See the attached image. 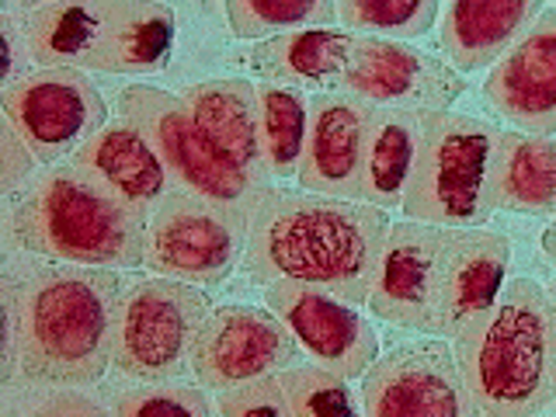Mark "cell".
Returning a JSON list of instances; mask_svg holds the SVG:
<instances>
[{
	"mask_svg": "<svg viewBox=\"0 0 556 417\" xmlns=\"http://www.w3.org/2000/svg\"><path fill=\"white\" fill-rule=\"evenodd\" d=\"M508 265L504 233L404 219L390 226L365 306L400 330L456 338L494 306Z\"/></svg>",
	"mask_w": 556,
	"mask_h": 417,
	"instance_id": "obj_1",
	"label": "cell"
},
{
	"mask_svg": "<svg viewBox=\"0 0 556 417\" xmlns=\"http://www.w3.org/2000/svg\"><path fill=\"white\" fill-rule=\"evenodd\" d=\"M390 226V208L268 185L251 208L240 268L257 286H317L362 306Z\"/></svg>",
	"mask_w": 556,
	"mask_h": 417,
	"instance_id": "obj_2",
	"label": "cell"
},
{
	"mask_svg": "<svg viewBox=\"0 0 556 417\" xmlns=\"http://www.w3.org/2000/svg\"><path fill=\"white\" fill-rule=\"evenodd\" d=\"M17 278V275H14ZM118 268L49 265L17 278V327L4 334L0 382L91 387L112 365Z\"/></svg>",
	"mask_w": 556,
	"mask_h": 417,
	"instance_id": "obj_3",
	"label": "cell"
},
{
	"mask_svg": "<svg viewBox=\"0 0 556 417\" xmlns=\"http://www.w3.org/2000/svg\"><path fill=\"white\" fill-rule=\"evenodd\" d=\"M17 248L91 268H139L147 254V216L118 202L74 161L49 164L8 205Z\"/></svg>",
	"mask_w": 556,
	"mask_h": 417,
	"instance_id": "obj_4",
	"label": "cell"
},
{
	"mask_svg": "<svg viewBox=\"0 0 556 417\" xmlns=\"http://www.w3.org/2000/svg\"><path fill=\"white\" fill-rule=\"evenodd\" d=\"M473 414L526 417L556 400L549 300L535 278L504 282L494 306L452 338Z\"/></svg>",
	"mask_w": 556,
	"mask_h": 417,
	"instance_id": "obj_5",
	"label": "cell"
},
{
	"mask_svg": "<svg viewBox=\"0 0 556 417\" xmlns=\"http://www.w3.org/2000/svg\"><path fill=\"white\" fill-rule=\"evenodd\" d=\"M25 35L39 66L147 77L167 70L178 14L161 0H56L28 11Z\"/></svg>",
	"mask_w": 556,
	"mask_h": 417,
	"instance_id": "obj_6",
	"label": "cell"
},
{
	"mask_svg": "<svg viewBox=\"0 0 556 417\" xmlns=\"http://www.w3.org/2000/svg\"><path fill=\"white\" fill-rule=\"evenodd\" d=\"M497 126L459 112H421V147L404 195V216L442 226H480L494 216L491 161Z\"/></svg>",
	"mask_w": 556,
	"mask_h": 417,
	"instance_id": "obj_7",
	"label": "cell"
},
{
	"mask_svg": "<svg viewBox=\"0 0 556 417\" xmlns=\"http://www.w3.org/2000/svg\"><path fill=\"white\" fill-rule=\"evenodd\" d=\"M118 112L164 156L174 188H185L191 195L251 219V208L268 185L243 174L202 132L181 94H167L150 84H129L118 91Z\"/></svg>",
	"mask_w": 556,
	"mask_h": 417,
	"instance_id": "obj_8",
	"label": "cell"
},
{
	"mask_svg": "<svg viewBox=\"0 0 556 417\" xmlns=\"http://www.w3.org/2000/svg\"><path fill=\"white\" fill-rule=\"evenodd\" d=\"M208 295L178 278L156 275L122 289L115 309L112 369L126 379H181L191 372L199 330L208 317Z\"/></svg>",
	"mask_w": 556,
	"mask_h": 417,
	"instance_id": "obj_9",
	"label": "cell"
},
{
	"mask_svg": "<svg viewBox=\"0 0 556 417\" xmlns=\"http://www.w3.org/2000/svg\"><path fill=\"white\" fill-rule=\"evenodd\" d=\"M243 243L248 219L174 188L147 216L143 268L191 286H219L243 261Z\"/></svg>",
	"mask_w": 556,
	"mask_h": 417,
	"instance_id": "obj_10",
	"label": "cell"
},
{
	"mask_svg": "<svg viewBox=\"0 0 556 417\" xmlns=\"http://www.w3.org/2000/svg\"><path fill=\"white\" fill-rule=\"evenodd\" d=\"M4 118L39 156V164H60L87 139L109 126V104L98 87L74 66H39L4 84Z\"/></svg>",
	"mask_w": 556,
	"mask_h": 417,
	"instance_id": "obj_11",
	"label": "cell"
},
{
	"mask_svg": "<svg viewBox=\"0 0 556 417\" xmlns=\"http://www.w3.org/2000/svg\"><path fill=\"white\" fill-rule=\"evenodd\" d=\"M300 344L275 309L223 303L208 309L191 352V376L199 387L223 393L240 382L275 376L300 362Z\"/></svg>",
	"mask_w": 556,
	"mask_h": 417,
	"instance_id": "obj_12",
	"label": "cell"
},
{
	"mask_svg": "<svg viewBox=\"0 0 556 417\" xmlns=\"http://www.w3.org/2000/svg\"><path fill=\"white\" fill-rule=\"evenodd\" d=\"M338 91L358 94L379 109L448 112L466 94V77L428 49L382 35H355Z\"/></svg>",
	"mask_w": 556,
	"mask_h": 417,
	"instance_id": "obj_13",
	"label": "cell"
},
{
	"mask_svg": "<svg viewBox=\"0 0 556 417\" xmlns=\"http://www.w3.org/2000/svg\"><path fill=\"white\" fill-rule=\"evenodd\" d=\"M369 417H463L473 414L448 338H421L393 348L362 376Z\"/></svg>",
	"mask_w": 556,
	"mask_h": 417,
	"instance_id": "obj_14",
	"label": "cell"
},
{
	"mask_svg": "<svg viewBox=\"0 0 556 417\" xmlns=\"http://www.w3.org/2000/svg\"><path fill=\"white\" fill-rule=\"evenodd\" d=\"M265 306L286 320L300 352L313 365H324L344 379H362L379 358L372 324L355 309V303L334 292L300 282H271L265 286Z\"/></svg>",
	"mask_w": 556,
	"mask_h": 417,
	"instance_id": "obj_15",
	"label": "cell"
},
{
	"mask_svg": "<svg viewBox=\"0 0 556 417\" xmlns=\"http://www.w3.org/2000/svg\"><path fill=\"white\" fill-rule=\"evenodd\" d=\"M379 104L348 91H317L309 98L306 153L295 181L300 188L338 199H358L365 147H369ZM362 202V199H358Z\"/></svg>",
	"mask_w": 556,
	"mask_h": 417,
	"instance_id": "obj_16",
	"label": "cell"
},
{
	"mask_svg": "<svg viewBox=\"0 0 556 417\" xmlns=\"http://www.w3.org/2000/svg\"><path fill=\"white\" fill-rule=\"evenodd\" d=\"M491 109L532 136H556V8L491 66L483 84Z\"/></svg>",
	"mask_w": 556,
	"mask_h": 417,
	"instance_id": "obj_17",
	"label": "cell"
},
{
	"mask_svg": "<svg viewBox=\"0 0 556 417\" xmlns=\"http://www.w3.org/2000/svg\"><path fill=\"white\" fill-rule=\"evenodd\" d=\"M74 164L139 216H150L174 191L164 156L126 118L87 139L74 153Z\"/></svg>",
	"mask_w": 556,
	"mask_h": 417,
	"instance_id": "obj_18",
	"label": "cell"
},
{
	"mask_svg": "<svg viewBox=\"0 0 556 417\" xmlns=\"http://www.w3.org/2000/svg\"><path fill=\"white\" fill-rule=\"evenodd\" d=\"M181 98L202 126V132L243 174H251L261 185H271V174L265 164V139H261L257 84L240 77H216V80L188 84Z\"/></svg>",
	"mask_w": 556,
	"mask_h": 417,
	"instance_id": "obj_19",
	"label": "cell"
},
{
	"mask_svg": "<svg viewBox=\"0 0 556 417\" xmlns=\"http://www.w3.org/2000/svg\"><path fill=\"white\" fill-rule=\"evenodd\" d=\"M539 14L543 0H448L439 46L459 74H473L494 66Z\"/></svg>",
	"mask_w": 556,
	"mask_h": 417,
	"instance_id": "obj_20",
	"label": "cell"
},
{
	"mask_svg": "<svg viewBox=\"0 0 556 417\" xmlns=\"http://www.w3.org/2000/svg\"><path fill=\"white\" fill-rule=\"evenodd\" d=\"M352 46L355 31L348 28H300L254 42L248 63L257 80L300 91H330V87L338 91Z\"/></svg>",
	"mask_w": 556,
	"mask_h": 417,
	"instance_id": "obj_21",
	"label": "cell"
},
{
	"mask_svg": "<svg viewBox=\"0 0 556 417\" xmlns=\"http://www.w3.org/2000/svg\"><path fill=\"white\" fill-rule=\"evenodd\" d=\"M486 195L494 213L556 216V139L497 129Z\"/></svg>",
	"mask_w": 556,
	"mask_h": 417,
	"instance_id": "obj_22",
	"label": "cell"
},
{
	"mask_svg": "<svg viewBox=\"0 0 556 417\" xmlns=\"http://www.w3.org/2000/svg\"><path fill=\"white\" fill-rule=\"evenodd\" d=\"M417 147H421V112L379 109L369 132V147H365L358 199L379 208L404 205Z\"/></svg>",
	"mask_w": 556,
	"mask_h": 417,
	"instance_id": "obj_23",
	"label": "cell"
},
{
	"mask_svg": "<svg viewBox=\"0 0 556 417\" xmlns=\"http://www.w3.org/2000/svg\"><path fill=\"white\" fill-rule=\"evenodd\" d=\"M261 101V139H265V164L271 181H286L300 174L309 132V98L300 87L257 84Z\"/></svg>",
	"mask_w": 556,
	"mask_h": 417,
	"instance_id": "obj_24",
	"label": "cell"
},
{
	"mask_svg": "<svg viewBox=\"0 0 556 417\" xmlns=\"http://www.w3.org/2000/svg\"><path fill=\"white\" fill-rule=\"evenodd\" d=\"M226 25L243 42H261L282 31L334 25L338 0H223Z\"/></svg>",
	"mask_w": 556,
	"mask_h": 417,
	"instance_id": "obj_25",
	"label": "cell"
},
{
	"mask_svg": "<svg viewBox=\"0 0 556 417\" xmlns=\"http://www.w3.org/2000/svg\"><path fill=\"white\" fill-rule=\"evenodd\" d=\"M442 0H338V22L355 35L421 39L439 22Z\"/></svg>",
	"mask_w": 556,
	"mask_h": 417,
	"instance_id": "obj_26",
	"label": "cell"
},
{
	"mask_svg": "<svg viewBox=\"0 0 556 417\" xmlns=\"http://www.w3.org/2000/svg\"><path fill=\"white\" fill-rule=\"evenodd\" d=\"M286 400H289V414L292 417H306V414H362V396H355L352 379H344L338 372L324 369V365H289V369L278 372Z\"/></svg>",
	"mask_w": 556,
	"mask_h": 417,
	"instance_id": "obj_27",
	"label": "cell"
},
{
	"mask_svg": "<svg viewBox=\"0 0 556 417\" xmlns=\"http://www.w3.org/2000/svg\"><path fill=\"white\" fill-rule=\"evenodd\" d=\"M205 387H188L178 379H150L143 387L122 390L112 400V414L118 417H139V414H191V417H208L213 404H208Z\"/></svg>",
	"mask_w": 556,
	"mask_h": 417,
	"instance_id": "obj_28",
	"label": "cell"
},
{
	"mask_svg": "<svg viewBox=\"0 0 556 417\" xmlns=\"http://www.w3.org/2000/svg\"><path fill=\"white\" fill-rule=\"evenodd\" d=\"M219 414L226 417H251V414H268V417H289V400L282 382L275 376H261L251 382H240L219 393Z\"/></svg>",
	"mask_w": 556,
	"mask_h": 417,
	"instance_id": "obj_29",
	"label": "cell"
},
{
	"mask_svg": "<svg viewBox=\"0 0 556 417\" xmlns=\"http://www.w3.org/2000/svg\"><path fill=\"white\" fill-rule=\"evenodd\" d=\"M35 167H39V156L31 153V147L4 118V132H0V191H4L8 199H14L17 191L39 174Z\"/></svg>",
	"mask_w": 556,
	"mask_h": 417,
	"instance_id": "obj_30",
	"label": "cell"
},
{
	"mask_svg": "<svg viewBox=\"0 0 556 417\" xmlns=\"http://www.w3.org/2000/svg\"><path fill=\"white\" fill-rule=\"evenodd\" d=\"M28 414L31 417H84V414L101 417V414H109V410H104L101 404H94V400L77 396V393L66 390V396H46L42 404H35Z\"/></svg>",
	"mask_w": 556,
	"mask_h": 417,
	"instance_id": "obj_31",
	"label": "cell"
},
{
	"mask_svg": "<svg viewBox=\"0 0 556 417\" xmlns=\"http://www.w3.org/2000/svg\"><path fill=\"white\" fill-rule=\"evenodd\" d=\"M4 46H8V60H4V84L17 80V25L14 17L4 14Z\"/></svg>",
	"mask_w": 556,
	"mask_h": 417,
	"instance_id": "obj_32",
	"label": "cell"
},
{
	"mask_svg": "<svg viewBox=\"0 0 556 417\" xmlns=\"http://www.w3.org/2000/svg\"><path fill=\"white\" fill-rule=\"evenodd\" d=\"M549 300V348H553V382H556V282L546 289Z\"/></svg>",
	"mask_w": 556,
	"mask_h": 417,
	"instance_id": "obj_33",
	"label": "cell"
},
{
	"mask_svg": "<svg viewBox=\"0 0 556 417\" xmlns=\"http://www.w3.org/2000/svg\"><path fill=\"white\" fill-rule=\"evenodd\" d=\"M543 251H546V257L556 265V219L546 226V233H543Z\"/></svg>",
	"mask_w": 556,
	"mask_h": 417,
	"instance_id": "obj_34",
	"label": "cell"
},
{
	"mask_svg": "<svg viewBox=\"0 0 556 417\" xmlns=\"http://www.w3.org/2000/svg\"><path fill=\"white\" fill-rule=\"evenodd\" d=\"M25 11H35V8H46V4H56V0H17Z\"/></svg>",
	"mask_w": 556,
	"mask_h": 417,
	"instance_id": "obj_35",
	"label": "cell"
},
{
	"mask_svg": "<svg viewBox=\"0 0 556 417\" xmlns=\"http://www.w3.org/2000/svg\"><path fill=\"white\" fill-rule=\"evenodd\" d=\"M553 4H556V0H553Z\"/></svg>",
	"mask_w": 556,
	"mask_h": 417,
	"instance_id": "obj_36",
	"label": "cell"
}]
</instances>
